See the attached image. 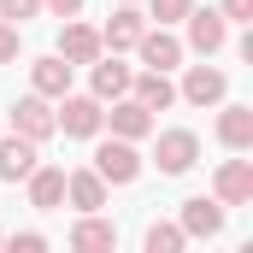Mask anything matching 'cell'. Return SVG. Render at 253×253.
<instances>
[{
    "instance_id": "cell-11",
    "label": "cell",
    "mask_w": 253,
    "mask_h": 253,
    "mask_svg": "<svg viewBox=\"0 0 253 253\" xmlns=\"http://www.w3.org/2000/svg\"><path fill=\"white\" fill-rule=\"evenodd\" d=\"M100 53H106V47H100V30H88V24H71V18H65V30H59V59L94 65Z\"/></svg>"
},
{
    "instance_id": "cell-25",
    "label": "cell",
    "mask_w": 253,
    "mask_h": 253,
    "mask_svg": "<svg viewBox=\"0 0 253 253\" xmlns=\"http://www.w3.org/2000/svg\"><path fill=\"white\" fill-rule=\"evenodd\" d=\"M224 24H253V0H224Z\"/></svg>"
},
{
    "instance_id": "cell-22",
    "label": "cell",
    "mask_w": 253,
    "mask_h": 253,
    "mask_svg": "<svg viewBox=\"0 0 253 253\" xmlns=\"http://www.w3.org/2000/svg\"><path fill=\"white\" fill-rule=\"evenodd\" d=\"M147 6H153V18H159V24H183V18L194 12V0H147Z\"/></svg>"
},
{
    "instance_id": "cell-15",
    "label": "cell",
    "mask_w": 253,
    "mask_h": 253,
    "mask_svg": "<svg viewBox=\"0 0 253 253\" xmlns=\"http://www.w3.org/2000/svg\"><path fill=\"white\" fill-rule=\"evenodd\" d=\"M71 248H77V253H112V248H118V224H106V218L83 212V218H77V230H71Z\"/></svg>"
},
{
    "instance_id": "cell-19",
    "label": "cell",
    "mask_w": 253,
    "mask_h": 253,
    "mask_svg": "<svg viewBox=\"0 0 253 253\" xmlns=\"http://www.w3.org/2000/svg\"><path fill=\"white\" fill-rule=\"evenodd\" d=\"M88 71H94V100H100V106H106V100H118V94H129V65H118V53H112V59L100 53Z\"/></svg>"
},
{
    "instance_id": "cell-23",
    "label": "cell",
    "mask_w": 253,
    "mask_h": 253,
    "mask_svg": "<svg viewBox=\"0 0 253 253\" xmlns=\"http://www.w3.org/2000/svg\"><path fill=\"white\" fill-rule=\"evenodd\" d=\"M36 12H42V0H0V18L18 24V30H24V18H36Z\"/></svg>"
},
{
    "instance_id": "cell-18",
    "label": "cell",
    "mask_w": 253,
    "mask_h": 253,
    "mask_svg": "<svg viewBox=\"0 0 253 253\" xmlns=\"http://www.w3.org/2000/svg\"><path fill=\"white\" fill-rule=\"evenodd\" d=\"M218 141L230 153H248L253 147V106H224L218 112Z\"/></svg>"
},
{
    "instance_id": "cell-13",
    "label": "cell",
    "mask_w": 253,
    "mask_h": 253,
    "mask_svg": "<svg viewBox=\"0 0 253 253\" xmlns=\"http://www.w3.org/2000/svg\"><path fill=\"white\" fill-rule=\"evenodd\" d=\"M30 171H36V141L18 135V129L0 135V177H6V183H24Z\"/></svg>"
},
{
    "instance_id": "cell-10",
    "label": "cell",
    "mask_w": 253,
    "mask_h": 253,
    "mask_svg": "<svg viewBox=\"0 0 253 253\" xmlns=\"http://www.w3.org/2000/svg\"><path fill=\"white\" fill-rule=\"evenodd\" d=\"M224 88H230V83H224V71H212V65H189V77H183V88H177V94H183L189 106H218V100H224Z\"/></svg>"
},
{
    "instance_id": "cell-21",
    "label": "cell",
    "mask_w": 253,
    "mask_h": 253,
    "mask_svg": "<svg viewBox=\"0 0 253 253\" xmlns=\"http://www.w3.org/2000/svg\"><path fill=\"white\" fill-rule=\"evenodd\" d=\"M141 242H147V253H177L189 236H183V224H147V236H141Z\"/></svg>"
},
{
    "instance_id": "cell-12",
    "label": "cell",
    "mask_w": 253,
    "mask_h": 253,
    "mask_svg": "<svg viewBox=\"0 0 253 253\" xmlns=\"http://www.w3.org/2000/svg\"><path fill=\"white\" fill-rule=\"evenodd\" d=\"M24 183H30V206L36 212H59L65 206V171L59 165H36Z\"/></svg>"
},
{
    "instance_id": "cell-24",
    "label": "cell",
    "mask_w": 253,
    "mask_h": 253,
    "mask_svg": "<svg viewBox=\"0 0 253 253\" xmlns=\"http://www.w3.org/2000/svg\"><path fill=\"white\" fill-rule=\"evenodd\" d=\"M18 47H24V30L0 18V65H12V59H18Z\"/></svg>"
},
{
    "instance_id": "cell-27",
    "label": "cell",
    "mask_w": 253,
    "mask_h": 253,
    "mask_svg": "<svg viewBox=\"0 0 253 253\" xmlns=\"http://www.w3.org/2000/svg\"><path fill=\"white\" fill-rule=\"evenodd\" d=\"M42 6H47L53 18H77V12H83V0H42Z\"/></svg>"
},
{
    "instance_id": "cell-9",
    "label": "cell",
    "mask_w": 253,
    "mask_h": 253,
    "mask_svg": "<svg viewBox=\"0 0 253 253\" xmlns=\"http://www.w3.org/2000/svg\"><path fill=\"white\" fill-rule=\"evenodd\" d=\"M106 124H112V135H124V141H141V135H153V112L135 100V94H118L112 100V112H106Z\"/></svg>"
},
{
    "instance_id": "cell-7",
    "label": "cell",
    "mask_w": 253,
    "mask_h": 253,
    "mask_svg": "<svg viewBox=\"0 0 253 253\" xmlns=\"http://www.w3.org/2000/svg\"><path fill=\"white\" fill-rule=\"evenodd\" d=\"M183 24H189V47L200 53V59H212V53L230 42V24H224V12H189Z\"/></svg>"
},
{
    "instance_id": "cell-5",
    "label": "cell",
    "mask_w": 253,
    "mask_h": 253,
    "mask_svg": "<svg viewBox=\"0 0 253 253\" xmlns=\"http://www.w3.org/2000/svg\"><path fill=\"white\" fill-rule=\"evenodd\" d=\"M141 30H147V18L135 12V0H118V12H112L106 30H100V47H106V53H135Z\"/></svg>"
},
{
    "instance_id": "cell-26",
    "label": "cell",
    "mask_w": 253,
    "mask_h": 253,
    "mask_svg": "<svg viewBox=\"0 0 253 253\" xmlns=\"http://www.w3.org/2000/svg\"><path fill=\"white\" fill-rule=\"evenodd\" d=\"M12 248H18V253H42V248H47V236H36V230H24V236H12Z\"/></svg>"
},
{
    "instance_id": "cell-6",
    "label": "cell",
    "mask_w": 253,
    "mask_h": 253,
    "mask_svg": "<svg viewBox=\"0 0 253 253\" xmlns=\"http://www.w3.org/2000/svg\"><path fill=\"white\" fill-rule=\"evenodd\" d=\"M212 194L224 206H248L253 200V159H224L218 177H212Z\"/></svg>"
},
{
    "instance_id": "cell-3",
    "label": "cell",
    "mask_w": 253,
    "mask_h": 253,
    "mask_svg": "<svg viewBox=\"0 0 253 253\" xmlns=\"http://www.w3.org/2000/svg\"><path fill=\"white\" fill-rule=\"evenodd\" d=\"M194 159H200V135H194V129H165V135H159V147H153V165H159L165 177L194 171Z\"/></svg>"
},
{
    "instance_id": "cell-17",
    "label": "cell",
    "mask_w": 253,
    "mask_h": 253,
    "mask_svg": "<svg viewBox=\"0 0 253 253\" xmlns=\"http://www.w3.org/2000/svg\"><path fill=\"white\" fill-rule=\"evenodd\" d=\"M30 83H36V94H47V100L71 94V59H59V53L36 59V65H30Z\"/></svg>"
},
{
    "instance_id": "cell-1",
    "label": "cell",
    "mask_w": 253,
    "mask_h": 253,
    "mask_svg": "<svg viewBox=\"0 0 253 253\" xmlns=\"http://www.w3.org/2000/svg\"><path fill=\"white\" fill-rule=\"evenodd\" d=\"M94 171H100V177H106L112 189L135 183V177H141V153H135V141H124V135L100 141V147H94Z\"/></svg>"
},
{
    "instance_id": "cell-14",
    "label": "cell",
    "mask_w": 253,
    "mask_h": 253,
    "mask_svg": "<svg viewBox=\"0 0 253 253\" xmlns=\"http://www.w3.org/2000/svg\"><path fill=\"white\" fill-rule=\"evenodd\" d=\"M224 230V200L212 194H194V200H183V236H218Z\"/></svg>"
},
{
    "instance_id": "cell-20",
    "label": "cell",
    "mask_w": 253,
    "mask_h": 253,
    "mask_svg": "<svg viewBox=\"0 0 253 253\" xmlns=\"http://www.w3.org/2000/svg\"><path fill=\"white\" fill-rule=\"evenodd\" d=\"M129 88H135V100H141L147 112H165V106L177 100V88H171L165 71H141V77H129Z\"/></svg>"
},
{
    "instance_id": "cell-4",
    "label": "cell",
    "mask_w": 253,
    "mask_h": 253,
    "mask_svg": "<svg viewBox=\"0 0 253 253\" xmlns=\"http://www.w3.org/2000/svg\"><path fill=\"white\" fill-rule=\"evenodd\" d=\"M12 129H18V135H30V141L42 147V141H47V135L59 129L53 106H47V94H36V88H30V94H24V100L12 106Z\"/></svg>"
},
{
    "instance_id": "cell-2",
    "label": "cell",
    "mask_w": 253,
    "mask_h": 253,
    "mask_svg": "<svg viewBox=\"0 0 253 253\" xmlns=\"http://www.w3.org/2000/svg\"><path fill=\"white\" fill-rule=\"evenodd\" d=\"M59 129L65 135H77V141H94L100 135V124H106V112H100V100L94 94H59Z\"/></svg>"
},
{
    "instance_id": "cell-8",
    "label": "cell",
    "mask_w": 253,
    "mask_h": 253,
    "mask_svg": "<svg viewBox=\"0 0 253 253\" xmlns=\"http://www.w3.org/2000/svg\"><path fill=\"white\" fill-rule=\"evenodd\" d=\"M135 53H141V65H147V71H171V65H183V42L159 24V30H141Z\"/></svg>"
},
{
    "instance_id": "cell-16",
    "label": "cell",
    "mask_w": 253,
    "mask_h": 253,
    "mask_svg": "<svg viewBox=\"0 0 253 253\" xmlns=\"http://www.w3.org/2000/svg\"><path fill=\"white\" fill-rule=\"evenodd\" d=\"M65 200H71L77 212H100V206H106V177H100V171H71V177H65Z\"/></svg>"
}]
</instances>
